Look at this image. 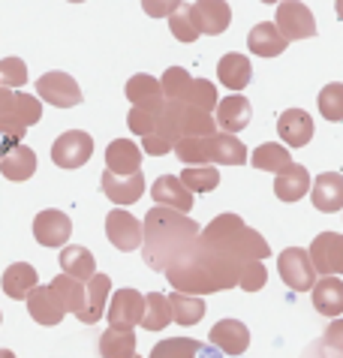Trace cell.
Listing matches in <instances>:
<instances>
[{
	"instance_id": "2",
	"label": "cell",
	"mask_w": 343,
	"mask_h": 358,
	"mask_svg": "<svg viewBox=\"0 0 343 358\" xmlns=\"http://www.w3.org/2000/svg\"><path fill=\"white\" fill-rule=\"evenodd\" d=\"M247 262L235 259L229 253H220L208 244H196V250L187 256L181 265L169 268L166 280L175 286L181 295H208L220 289H235L241 283V271Z\"/></svg>"
},
{
	"instance_id": "3",
	"label": "cell",
	"mask_w": 343,
	"mask_h": 358,
	"mask_svg": "<svg viewBox=\"0 0 343 358\" xmlns=\"http://www.w3.org/2000/svg\"><path fill=\"white\" fill-rule=\"evenodd\" d=\"M202 244L214 247L220 253H229L241 262H262L271 253L268 241L262 238L256 229H250L238 214H220L214 217L199 235Z\"/></svg>"
},
{
	"instance_id": "48",
	"label": "cell",
	"mask_w": 343,
	"mask_h": 358,
	"mask_svg": "<svg viewBox=\"0 0 343 358\" xmlns=\"http://www.w3.org/2000/svg\"><path fill=\"white\" fill-rule=\"evenodd\" d=\"M335 9H337V18L343 22V0H335Z\"/></svg>"
},
{
	"instance_id": "29",
	"label": "cell",
	"mask_w": 343,
	"mask_h": 358,
	"mask_svg": "<svg viewBox=\"0 0 343 358\" xmlns=\"http://www.w3.org/2000/svg\"><path fill=\"white\" fill-rule=\"evenodd\" d=\"M60 268H64L66 277H73L78 283H88L90 277L97 274V262H94V253L88 250V247H64L60 250Z\"/></svg>"
},
{
	"instance_id": "49",
	"label": "cell",
	"mask_w": 343,
	"mask_h": 358,
	"mask_svg": "<svg viewBox=\"0 0 343 358\" xmlns=\"http://www.w3.org/2000/svg\"><path fill=\"white\" fill-rule=\"evenodd\" d=\"M0 358H15V352L13 350H0Z\"/></svg>"
},
{
	"instance_id": "45",
	"label": "cell",
	"mask_w": 343,
	"mask_h": 358,
	"mask_svg": "<svg viewBox=\"0 0 343 358\" xmlns=\"http://www.w3.org/2000/svg\"><path fill=\"white\" fill-rule=\"evenodd\" d=\"M268 280V271H265V265L262 262H247L244 265V271H241V289L244 292H259L262 286H265Z\"/></svg>"
},
{
	"instance_id": "8",
	"label": "cell",
	"mask_w": 343,
	"mask_h": 358,
	"mask_svg": "<svg viewBox=\"0 0 343 358\" xmlns=\"http://www.w3.org/2000/svg\"><path fill=\"white\" fill-rule=\"evenodd\" d=\"M307 253H310V262H314L316 274H322V277L343 274V235L319 232Z\"/></svg>"
},
{
	"instance_id": "33",
	"label": "cell",
	"mask_w": 343,
	"mask_h": 358,
	"mask_svg": "<svg viewBox=\"0 0 343 358\" xmlns=\"http://www.w3.org/2000/svg\"><path fill=\"white\" fill-rule=\"evenodd\" d=\"M301 358H343V320H331L326 334L310 343Z\"/></svg>"
},
{
	"instance_id": "27",
	"label": "cell",
	"mask_w": 343,
	"mask_h": 358,
	"mask_svg": "<svg viewBox=\"0 0 343 358\" xmlns=\"http://www.w3.org/2000/svg\"><path fill=\"white\" fill-rule=\"evenodd\" d=\"M286 43H289V39L277 31V24H271V22L256 24L253 31H250V36H247L250 52L259 55V57H277V55H284L286 52Z\"/></svg>"
},
{
	"instance_id": "4",
	"label": "cell",
	"mask_w": 343,
	"mask_h": 358,
	"mask_svg": "<svg viewBox=\"0 0 343 358\" xmlns=\"http://www.w3.org/2000/svg\"><path fill=\"white\" fill-rule=\"evenodd\" d=\"M175 154L184 166H241L247 163V148L229 133H214L205 138H181L175 145Z\"/></svg>"
},
{
	"instance_id": "15",
	"label": "cell",
	"mask_w": 343,
	"mask_h": 358,
	"mask_svg": "<svg viewBox=\"0 0 343 358\" xmlns=\"http://www.w3.org/2000/svg\"><path fill=\"white\" fill-rule=\"evenodd\" d=\"M211 346H217L223 355H244L250 346V331L238 320H220L208 334Z\"/></svg>"
},
{
	"instance_id": "14",
	"label": "cell",
	"mask_w": 343,
	"mask_h": 358,
	"mask_svg": "<svg viewBox=\"0 0 343 358\" xmlns=\"http://www.w3.org/2000/svg\"><path fill=\"white\" fill-rule=\"evenodd\" d=\"M250 117H253V106H250L247 96H238V94L223 96L214 108V121L220 127V133H229V136L244 130L250 124Z\"/></svg>"
},
{
	"instance_id": "18",
	"label": "cell",
	"mask_w": 343,
	"mask_h": 358,
	"mask_svg": "<svg viewBox=\"0 0 343 358\" xmlns=\"http://www.w3.org/2000/svg\"><path fill=\"white\" fill-rule=\"evenodd\" d=\"M277 136L284 138V145L289 148H304L314 138V117L304 108H286L277 117Z\"/></svg>"
},
{
	"instance_id": "28",
	"label": "cell",
	"mask_w": 343,
	"mask_h": 358,
	"mask_svg": "<svg viewBox=\"0 0 343 358\" xmlns=\"http://www.w3.org/2000/svg\"><path fill=\"white\" fill-rule=\"evenodd\" d=\"M274 193H277V199H284V202H298L301 196L310 193V172L304 166L292 163L289 169H284V172L274 178Z\"/></svg>"
},
{
	"instance_id": "20",
	"label": "cell",
	"mask_w": 343,
	"mask_h": 358,
	"mask_svg": "<svg viewBox=\"0 0 343 358\" xmlns=\"http://www.w3.org/2000/svg\"><path fill=\"white\" fill-rule=\"evenodd\" d=\"M160 87H163V96L169 103H187L196 106V94H199V78H193L184 66H169L163 78H160Z\"/></svg>"
},
{
	"instance_id": "26",
	"label": "cell",
	"mask_w": 343,
	"mask_h": 358,
	"mask_svg": "<svg viewBox=\"0 0 343 358\" xmlns=\"http://www.w3.org/2000/svg\"><path fill=\"white\" fill-rule=\"evenodd\" d=\"M250 76H253V66H250L247 55L229 52V55L220 57L217 78H220V85L229 87V91H244V87L250 85Z\"/></svg>"
},
{
	"instance_id": "10",
	"label": "cell",
	"mask_w": 343,
	"mask_h": 358,
	"mask_svg": "<svg viewBox=\"0 0 343 358\" xmlns=\"http://www.w3.org/2000/svg\"><path fill=\"white\" fill-rule=\"evenodd\" d=\"M145 316V295L136 289H118L108 304V328L133 331V325H142Z\"/></svg>"
},
{
	"instance_id": "52",
	"label": "cell",
	"mask_w": 343,
	"mask_h": 358,
	"mask_svg": "<svg viewBox=\"0 0 343 358\" xmlns=\"http://www.w3.org/2000/svg\"><path fill=\"white\" fill-rule=\"evenodd\" d=\"M136 358H142V355H136Z\"/></svg>"
},
{
	"instance_id": "24",
	"label": "cell",
	"mask_w": 343,
	"mask_h": 358,
	"mask_svg": "<svg viewBox=\"0 0 343 358\" xmlns=\"http://www.w3.org/2000/svg\"><path fill=\"white\" fill-rule=\"evenodd\" d=\"M27 313L34 316L39 325H57L64 320V307H60L57 295L52 292V286H36L34 292L27 295Z\"/></svg>"
},
{
	"instance_id": "35",
	"label": "cell",
	"mask_w": 343,
	"mask_h": 358,
	"mask_svg": "<svg viewBox=\"0 0 343 358\" xmlns=\"http://www.w3.org/2000/svg\"><path fill=\"white\" fill-rule=\"evenodd\" d=\"M250 163H253L256 169H262V172H274L280 175L284 169L292 166V157L284 145H277V142H265V145H259L253 157H250Z\"/></svg>"
},
{
	"instance_id": "1",
	"label": "cell",
	"mask_w": 343,
	"mask_h": 358,
	"mask_svg": "<svg viewBox=\"0 0 343 358\" xmlns=\"http://www.w3.org/2000/svg\"><path fill=\"white\" fill-rule=\"evenodd\" d=\"M199 226L187 214L172 211V208H150L145 217V238L142 253L145 265L154 271H169L187 259L199 244Z\"/></svg>"
},
{
	"instance_id": "25",
	"label": "cell",
	"mask_w": 343,
	"mask_h": 358,
	"mask_svg": "<svg viewBox=\"0 0 343 358\" xmlns=\"http://www.w3.org/2000/svg\"><path fill=\"white\" fill-rule=\"evenodd\" d=\"M314 295V307L328 316V320H340L343 316V280H337V277H322V280H316V286L310 289Z\"/></svg>"
},
{
	"instance_id": "32",
	"label": "cell",
	"mask_w": 343,
	"mask_h": 358,
	"mask_svg": "<svg viewBox=\"0 0 343 358\" xmlns=\"http://www.w3.org/2000/svg\"><path fill=\"white\" fill-rule=\"evenodd\" d=\"M0 172H4V178H9V181H27V178H34V172H36V154L30 151L27 145H18L0 160Z\"/></svg>"
},
{
	"instance_id": "11",
	"label": "cell",
	"mask_w": 343,
	"mask_h": 358,
	"mask_svg": "<svg viewBox=\"0 0 343 358\" xmlns=\"http://www.w3.org/2000/svg\"><path fill=\"white\" fill-rule=\"evenodd\" d=\"M106 235H108V241H112L118 250L130 253V250H136V247H142L145 229L133 214L115 208V211H108V217H106Z\"/></svg>"
},
{
	"instance_id": "12",
	"label": "cell",
	"mask_w": 343,
	"mask_h": 358,
	"mask_svg": "<svg viewBox=\"0 0 343 358\" xmlns=\"http://www.w3.org/2000/svg\"><path fill=\"white\" fill-rule=\"evenodd\" d=\"M190 15H193V22H196V31L208 34V36L226 34L232 24V9L226 0H196V3L190 6Z\"/></svg>"
},
{
	"instance_id": "17",
	"label": "cell",
	"mask_w": 343,
	"mask_h": 358,
	"mask_svg": "<svg viewBox=\"0 0 343 358\" xmlns=\"http://www.w3.org/2000/svg\"><path fill=\"white\" fill-rule=\"evenodd\" d=\"M150 199H154L160 208H172V211H181V214H187L196 202L193 193H190L187 187L181 184V178H175V175L157 178L154 187H150Z\"/></svg>"
},
{
	"instance_id": "40",
	"label": "cell",
	"mask_w": 343,
	"mask_h": 358,
	"mask_svg": "<svg viewBox=\"0 0 343 358\" xmlns=\"http://www.w3.org/2000/svg\"><path fill=\"white\" fill-rule=\"evenodd\" d=\"M202 343L193 337H169V341H160L148 358H199Z\"/></svg>"
},
{
	"instance_id": "44",
	"label": "cell",
	"mask_w": 343,
	"mask_h": 358,
	"mask_svg": "<svg viewBox=\"0 0 343 358\" xmlns=\"http://www.w3.org/2000/svg\"><path fill=\"white\" fill-rule=\"evenodd\" d=\"M157 112H148V108H130V115H127V124H130V130H133L136 136H150L157 130Z\"/></svg>"
},
{
	"instance_id": "46",
	"label": "cell",
	"mask_w": 343,
	"mask_h": 358,
	"mask_svg": "<svg viewBox=\"0 0 343 358\" xmlns=\"http://www.w3.org/2000/svg\"><path fill=\"white\" fill-rule=\"evenodd\" d=\"M142 9L150 18H172L181 9V0H142Z\"/></svg>"
},
{
	"instance_id": "9",
	"label": "cell",
	"mask_w": 343,
	"mask_h": 358,
	"mask_svg": "<svg viewBox=\"0 0 343 358\" xmlns=\"http://www.w3.org/2000/svg\"><path fill=\"white\" fill-rule=\"evenodd\" d=\"M36 94L57 108H73L82 103V87L76 85V78H69L66 73H57V69L36 78Z\"/></svg>"
},
{
	"instance_id": "7",
	"label": "cell",
	"mask_w": 343,
	"mask_h": 358,
	"mask_svg": "<svg viewBox=\"0 0 343 358\" xmlns=\"http://www.w3.org/2000/svg\"><path fill=\"white\" fill-rule=\"evenodd\" d=\"M274 24L286 39H310V36H316V18L304 3H301V0H280Z\"/></svg>"
},
{
	"instance_id": "50",
	"label": "cell",
	"mask_w": 343,
	"mask_h": 358,
	"mask_svg": "<svg viewBox=\"0 0 343 358\" xmlns=\"http://www.w3.org/2000/svg\"><path fill=\"white\" fill-rule=\"evenodd\" d=\"M262 3H280V0H262Z\"/></svg>"
},
{
	"instance_id": "39",
	"label": "cell",
	"mask_w": 343,
	"mask_h": 358,
	"mask_svg": "<svg viewBox=\"0 0 343 358\" xmlns=\"http://www.w3.org/2000/svg\"><path fill=\"white\" fill-rule=\"evenodd\" d=\"M181 184L193 196L211 193V190H217V184H220V172L214 166H187L184 172H181Z\"/></svg>"
},
{
	"instance_id": "6",
	"label": "cell",
	"mask_w": 343,
	"mask_h": 358,
	"mask_svg": "<svg viewBox=\"0 0 343 358\" xmlns=\"http://www.w3.org/2000/svg\"><path fill=\"white\" fill-rule=\"evenodd\" d=\"M94 154V138L82 130H66L64 136L55 138L52 145V163L60 169H78L90 160Z\"/></svg>"
},
{
	"instance_id": "43",
	"label": "cell",
	"mask_w": 343,
	"mask_h": 358,
	"mask_svg": "<svg viewBox=\"0 0 343 358\" xmlns=\"http://www.w3.org/2000/svg\"><path fill=\"white\" fill-rule=\"evenodd\" d=\"M24 82H27V66L22 57H4L0 61V85L13 91V87H22Z\"/></svg>"
},
{
	"instance_id": "53",
	"label": "cell",
	"mask_w": 343,
	"mask_h": 358,
	"mask_svg": "<svg viewBox=\"0 0 343 358\" xmlns=\"http://www.w3.org/2000/svg\"><path fill=\"white\" fill-rule=\"evenodd\" d=\"M0 320H4V316H0Z\"/></svg>"
},
{
	"instance_id": "30",
	"label": "cell",
	"mask_w": 343,
	"mask_h": 358,
	"mask_svg": "<svg viewBox=\"0 0 343 358\" xmlns=\"http://www.w3.org/2000/svg\"><path fill=\"white\" fill-rule=\"evenodd\" d=\"M108 295H112V280H108L106 274H94L88 280V304H85V313L78 316V320H82L85 325H94V322L103 320Z\"/></svg>"
},
{
	"instance_id": "16",
	"label": "cell",
	"mask_w": 343,
	"mask_h": 358,
	"mask_svg": "<svg viewBox=\"0 0 343 358\" xmlns=\"http://www.w3.org/2000/svg\"><path fill=\"white\" fill-rule=\"evenodd\" d=\"M127 99L133 103V108H148V112H157V115L163 112V106H166L160 78L148 76V73H139L127 82Z\"/></svg>"
},
{
	"instance_id": "5",
	"label": "cell",
	"mask_w": 343,
	"mask_h": 358,
	"mask_svg": "<svg viewBox=\"0 0 343 358\" xmlns=\"http://www.w3.org/2000/svg\"><path fill=\"white\" fill-rule=\"evenodd\" d=\"M277 271L292 292H310L316 286V268L310 262V253L301 250V247H289V250L280 253Z\"/></svg>"
},
{
	"instance_id": "38",
	"label": "cell",
	"mask_w": 343,
	"mask_h": 358,
	"mask_svg": "<svg viewBox=\"0 0 343 358\" xmlns=\"http://www.w3.org/2000/svg\"><path fill=\"white\" fill-rule=\"evenodd\" d=\"M4 117H9V121H15L18 127H34V124H39V117H43V103H39L36 96H30V94H18L15 91V96H13V106H9V115H4Z\"/></svg>"
},
{
	"instance_id": "37",
	"label": "cell",
	"mask_w": 343,
	"mask_h": 358,
	"mask_svg": "<svg viewBox=\"0 0 343 358\" xmlns=\"http://www.w3.org/2000/svg\"><path fill=\"white\" fill-rule=\"evenodd\" d=\"M172 322V304L166 295L150 292L145 295V316H142V328L145 331H163Z\"/></svg>"
},
{
	"instance_id": "47",
	"label": "cell",
	"mask_w": 343,
	"mask_h": 358,
	"mask_svg": "<svg viewBox=\"0 0 343 358\" xmlns=\"http://www.w3.org/2000/svg\"><path fill=\"white\" fill-rule=\"evenodd\" d=\"M199 358H223V352H220V350H217V346H211V343H208V346H202V352H199Z\"/></svg>"
},
{
	"instance_id": "34",
	"label": "cell",
	"mask_w": 343,
	"mask_h": 358,
	"mask_svg": "<svg viewBox=\"0 0 343 358\" xmlns=\"http://www.w3.org/2000/svg\"><path fill=\"white\" fill-rule=\"evenodd\" d=\"M99 355L103 358H136V334L120 331V328H106L99 337Z\"/></svg>"
},
{
	"instance_id": "23",
	"label": "cell",
	"mask_w": 343,
	"mask_h": 358,
	"mask_svg": "<svg viewBox=\"0 0 343 358\" xmlns=\"http://www.w3.org/2000/svg\"><path fill=\"white\" fill-rule=\"evenodd\" d=\"M0 286H4V295L15 298V301H27V295L39 286L36 268H34V265H27V262L9 265L6 271H4V280H0Z\"/></svg>"
},
{
	"instance_id": "31",
	"label": "cell",
	"mask_w": 343,
	"mask_h": 358,
	"mask_svg": "<svg viewBox=\"0 0 343 358\" xmlns=\"http://www.w3.org/2000/svg\"><path fill=\"white\" fill-rule=\"evenodd\" d=\"M48 286H52V292L57 295V301H60V307H64L66 313H76V316L85 313V304H88L85 283H78V280H73V277H66V274H57Z\"/></svg>"
},
{
	"instance_id": "19",
	"label": "cell",
	"mask_w": 343,
	"mask_h": 358,
	"mask_svg": "<svg viewBox=\"0 0 343 358\" xmlns=\"http://www.w3.org/2000/svg\"><path fill=\"white\" fill-rule=\"evenodd\" d=\"M310 202L322 214H335L343 208V175L340 172H326L310 184Z\"/></svg>"
},
{
	"instance_id": "21",
	"label": "cell",
	"mask_w": 343,
	"mask_h": 358,
	"mask_svg": "<svg viewBox=\"0 0 343 358\" xmlns=\"http://www.w3.org/2000/svg\"><path fill=\"white\" fill-rule=\"evenodd\" d=\"M103 193H106V199H112L115 205H133L145 196V178L139 172L120 178V175L106 169L103 172Z\"/></svg>"
},
{
	"instance_id": "41",
	"label": "cell",
	"mask_w": 343,
	"mask_h": 358,
	"mask_svg": "<svg viewBox=\"0 0 343 358\" xmlns=\"http://www.w3.org/2000/svg\"><path fill=\"white\" fill-rule=\"evenodd\" d=\"M319 115L326 117V121H335V124L343 121V85L340 82L322 87V94H319Z\"/></svg>"
},
{
	"instance_id": "22",
	"label": "cell",
	"mask_w": 343,
	"mask_h": 358,
	"mask_svg": "<svg viewBox=\"0 0 343 358\" xmlns=\"http://www.w3.org/2000/svg\"><path fill=\"white\" fill-rule=\"evenodd\" d=\"M106 169L120 178L136 175L139 169H142V148L133 145L130 138H115L106 151Z\"/></svg>"
},
{
	"instance_id": "36",
	"label": "cell",
	"mask_w": 343,
	"mask_h": 358,
	"mask_svg": "<svg viewBox=\"0 0 343 358\" xmlns=\"http://www.w3.org/2000/svg\"><path fill=\"white\" fill-rule=\"evenodd\" d=\"M169 304H172V322H178V325H199L202 316H205V301L196 295L175 292L169 298Z\"/></svg>"
},
{
	"instance_id": "13",
	"label": "cell",
	"mask_w": 343,
	"mask_h": 358,
	"mask_svg": "<svg viewBox=\"0 0 343 358\" xmlns=\"http://www.w3.org/2000/svg\"><path fill=\"white\" fill-rule=\"evenodd\" d=\"M69 235H73V223H69V217L64 211H57V208H46V211L36 214L34 238L43 247H64L69 241Z\"/></svg>"
},
{
	"instance_id": "42",
	"label": "cell",
	"mask_w": 343,
	"mask_h": 358,
	"mask_svg": "<svg viewBox=\"0 0 343 358\" xmlns=\"http://www.w3.org/2000/svg\"><path fill=\"white\" fill-rule=\"evenodd\" d=\"M169 31H172V36H175L178 43H196L199 31H196V22H193V15H190V6H184V3H181V9H178V13L169 18Z\"/></svg>"
},
{
	"instance_id": "51",
	"label": "cell",
	"mask_w": 343,
	"mask_h": 358,
	"mask_svg": "<svg viewBox=\"0 0 343 358\" xmlns=\"http://www.w3.org/2000/svg\"><path fill=\"white\" fill-rule=\"evenodd\" d=\"M69 3H82V0H69Z\"/></svg>"
}]
</instances>
